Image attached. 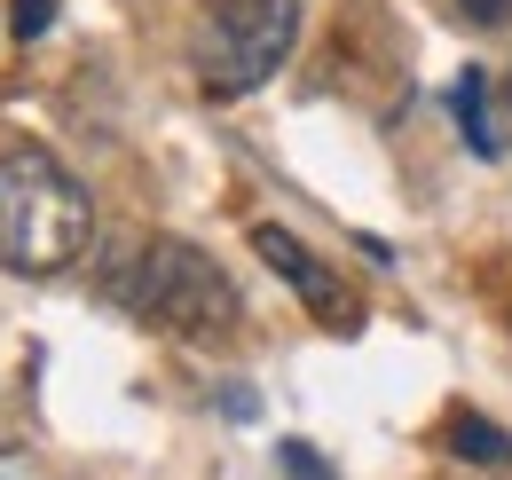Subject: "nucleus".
<instances>
[{
	"label": "nucleus",
	"instance_id": "obj_3",
	"mask_svg": "<svg viewBox=\"0 0 512 480\" xmlns=\"http://www.w3.org/2000/svg\"><path fill=\"white\" fill-rule=\"evenodd\" d=\"M300 40V0H221L205 40H197V79L205 95H253L260 79H276V63Z\"/></svg>",
	"mask_w": 512,
	"mask_h": 480
},
{
	"label": "nucleus",
	"instance_id": "obj_8",
	"mask_svg": "<svg viewBox=\"0 0 512 480\" xmlns=\"http://www.w3.org/2000/svg\"><path fill=\"white\" fill-rule=\"evenodd\" d=\"M48 16H56V0H16V40H40Z\"/></svg>",
	"mask_w": 512,
	"mask_h": 480
},
{
	"label": "nucleus",
	"instance_id": "obj_9",
	"mask_svg": "<svg viewBox=\"0 0 512 480\" xmlns=\"http://www.w3.org/2000/svg\"><path fill=\"white\" fill-rule=\"evenodd\" d=\"M457 8H465L473 24H505V16H512V0H457Z\"/></svg>",
	"mask_w": 512,
	"mask_h": 480
},
{
	"label": "nucleus",
	"instance_id": "obj_1",
	"mask_svg": "<svg viewBox=\"0 0 512 480\" xmlns=\"http://www.w3.org/2000/svg\"><path fill=\"white\" fill-rule=\"evenodd\" d=\"M95 244L87 189L48 150H8L0 158V268L16 276H64Z\"/></svg>",
	"mask_w": 512,
	"mask_h": 480
},
{
	"label": "nucleus",
	"instance_id": "obj_5",
	"mask_svg": "<svg viewBox=\"0 0 512 480\" xmlns=\"http://www.w3.org/2000/svg\"><path fill=\"white\" fill-rule=\"evenodd\" d=\"M449 103H457V126H465V142H473L481 158H505V119H497V95H489L481 71H465V79L449 87Z\"/></svg>",
	"mask_w": 512,
	"mask_h": 480
},
{
	"label": "nucleus",
	"instance_id": "obj_7",
	"mask_svg": "<svg viewBox=\"0 0 512 480\" xmlns=\"http://www.w3.org/2000/svg\"><path fill=\"white\" fill-rule=\"evenodd\" d=\"M284 473H292V480H331V473H323V457L308 449V441H284Z\"/></svg>",
	"mask_w": 512,
	"mask_h": 480
},
{
	"label": "nucleus",
	"instance_id": "obj_2",
	"mask_svg": "<svg viewBox=\"0 0 512 480\" xmlns=\"http://www.w3.org/2000/svg\"><path fill=\"white\" fill-rule=\"evenodd\" d=\"M150 323H166L174 339H197V347H213V339H229L237 331V284L182 237H150L142 252L127 260V284H119Z\"/></svg>",
	"mask_w": 512,
	"mask_h": 480
},
{
	"label": "nucleus",
	"instance_id": "obj_6",
	"mask_svg": "<svg viewBox=\"0 0 512 480\" xmlns=\"http://www.w3.org/2000/svg\"><path fill=\"white\" fill-rule=\"evenodd\" d=\"M449 449L457 457H489V465H512V441L489 418H449Z\"/></svg>",
	"mask_w": 512,
	"mask_h": 480
},
{
	"label": "nucleus",
	"instance_id": "obj_4",
	"mask_svg": "<svg viewBox=\"0 0 512 480\" xmlns=\"http://www.w3.org/2000/svg\"><path fill=\"white\" fill-rule=\"evenodd\" d=\"M253 252L276 268V276H284V284H292V292H300V300H308V315H316V323H331V331L363 323V300H355V292H339V276H331V268H323L316 252L292 237V229H253Z\"/></svg>",
	"mask_w": 512,
	"mask_h": 480
}]
</instances>
